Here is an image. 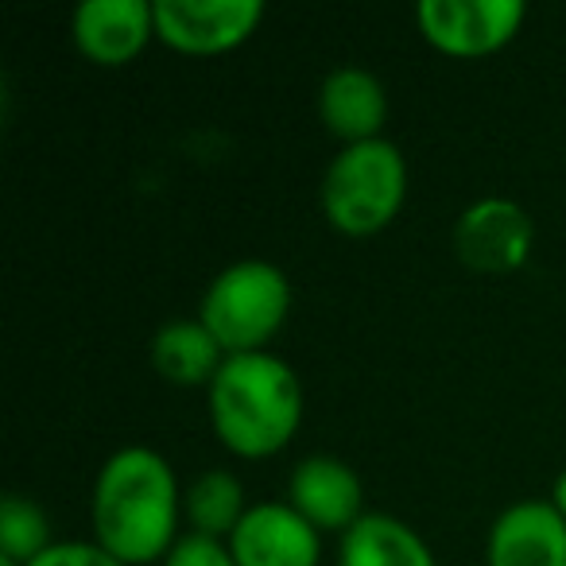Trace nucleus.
<instances>
[{
  "mask_svg": "<svg viewBox=\"0 0 566 566\" xmlns=\"http://www.w3.org/2000/svg\"><path fill=\"white\" fill-rule=\"evenodd\" d=\"M338 566H439L411 524L388 512H365L338 543Z\"/></svg>",
  "mask_w": 566,
  "mask_h": 566,
  "instance_id": "ddd939ff",
  "label": "nucleus"
},
{
  "mask_svg": "<svg viewBox=\"0 0 566 566\" xmlns=\"http://www.w3.org/2000/svg\"><path fill=\"white\" fill-rule=\"evenodd\" d=\"M303 380L292 365L264 354H233L206 388V411L218 442L244 462L280 454L300 434Z\"/></svg>",
  "mask_w": 566,
  "mask_h": 566,
  "instance_id": "f03ea898",
  "label": "nucleus"
},
{
  "mask_svg": "<svg viewBox=\"0 0 566 566\" xmlns=\"http://www.w3.org/2000/svg\"><path fill=\"white\" fill-rule=\"evenodd\" d=\"M287 315H292V283L272 260H237L221 268L198 307V318L218 338L226 357L264 354Z\"/></svg>",
  "mask_w": 566,
  "mask_h": 566,
  "instance_id": "20e7f679",
  "label": "nucleus"
},
{
  "mask_svg": "<svg viewBox=\"0 0 566 566\" xmlns=\"http://www.w3.org/2000/svg\"><path fill=\"white\" fill-rule=\"evenodd\" d=\"M318 117H323L326 133L342 140V148L380 140L388 120L385 82L361 66H338L326 74L323 90H318Z\"/></svg>",
  "mask_w": 566,
  "mask_h": 566,
  "instance_id": "f8f14e48",
  "label": "nucleus"
},
{
  "mask_svg": "<svg viewBox=\"0 0 566 566\" xmlns=\"http://www.w3.org/2000/svg\"><path fill=\"white\" fill-rule=\"evenodd\" d=\"M94 543L125 566L164 563L179 543L182 489L171 462L151 447H125L105 458L90 493Z\"/></svg>",
  "mask_w": 566,
  "mask_h": 566,
  "instance_id": "f257e3e1",
  "label": "nucleus"
},
{
  "mask_svg": "<svg viewBox=\"0 0 566 566\" xmlns=\"http://www.w3.org/2000/svg\"><path fill=\"white\" fill-rule=\"evenodd\" d=\"M28 566H125L120 558H113L102 543L94 539H63L51 543L40 558H32Z\"/></svg>",
  "mask_w": 566,
  "mask_h": 566,
  "instance_id": "a211bd4d",
  "label": "nucleus"
},
{
  "mask_svg": "<svg viewBox=\"0 0 566 566\" xmlns=\"http://www.w3.org/2000/svg\"><path fill=\"white\" fill-rule=\"evenodd\" d=\"M408 198V159L392 140L349 144L323 175V213L346 237H377L400 218Z\"/></svg>",
  "mask_w": 566,
  "mask_h": 566,
  "instance_id": "7ed1b4c3",
  "label": "nucleus"
},
{
  "mask_svg": "<svg viewBox=\"0 0 566 566\" xmlns=\"http://www.w3.org/2000/svg\"><path fill=\"white\" fill-rule=\"evenodd\" d=\"M51 547V520L32 496L9 493L0 504V555L28 566Z\"/></svg>",
  "mask_w": 566,
  "mask_h": 566,
  "instance_id": "dca6fc26",
  "label": "nucleus"
},
{
  "mask_svg": "<svg viewBox=\"0 0 566 566\" xmlns=\"http://www.w3.org/2000/svg\"><path fill=\"white\" fill-rule=\"evenodd\" d=\"M164 566H237L233 551L226 539H210V535L187 532L179 535L171 551H167Z\"/></svg>",
  "mask_w": 566,
  "mask_h": 566,
  "instance_id": "f3484780",
  "label": "nucleus"
},
{
  "mask_svg": "<svg viewBox=\"0 0 566 566\" xmlns=\"http://www.w3.org/2000/svg\"><path fill=\"white\" fill-rule=\"evenodd\" d=\"M237 566H318L323 532L287 501H256L229 535Z\"/></svg>",
  "mask_w": 566,
  "mask_h": 566,
  "instance_id": "6e6552de",
  "label": "nucleus"
},
{
  "mask_svg": "<svg viewBox=\"0 0 566 566\" xmlns=\"http://www.w3.org/2000/svg\"><path fill=\"white\" fill-rule=\"evenodd\" d=\"M527 9L520 0H423L419 35L447 59H485L516 40Z\"/></svg>",
  "mask_w": 566,
  "mask_h": 566,
  "instance_id": "39448f33",
  "label": "nucleus"
},
{
  "mask_svg": "<svg viewBox=\"0 0 566 566\" xmlns=\"http://www.w3.org/2000/svg\"><path fill=\"white\" fill-rule=\"evenodd\" d=\"M74 48L86 63L117 71L144 55L156 40V4L151 0H86L74 9Z\"/></svg>",
  "mask_w": 566,
  "mask_h": 566,
  "instance_id": "1a4fd4ad",
  "label": "nucleus"
},
{
  "mask_svg": "<svg viewBox=\"0 0 566 566\" xmlns=\"http://www.w3.org/2000/svg\"><path fill=\"white\" fill-rule=\"evenodd\" d=\"M151 365L159 377L179 388H210V380L226 365V349L206 331L202 318H179V323H167L156 331Z\"/></svg>",
  "mask_w": 566,
  "mask_h": 566,
  "instance_id": "4468645a",
  "label": "nucleus"
},
{
  "mask_svg": "<svg viewBox=\"0 0 566 566\" xmlns=\"http://www.w3.org/2000/svg\"><path fill=\"white\" fill-rule=\"evenodd\" d=\"M551 504L558 509V516L566 520V470L555 478V485H551Z\"/></svg>",
  "mask_w": 566,
  "mask_h": 566,
  "instance_id": "6ab92c4d",
  "label": "nucleus"
},
{
  "mask_svg": "<svg viewBox=\"0 0 566 566\" xmlns=\"http://www.w3.org/2000/svg\"><path fill=\"white\" fill-rule=\"evenodd\" d=\"M0 566H20L17 558H9V555H0Z\"/></svg>",
  "mask_w": 566,
  "mask_h": 566,
  "instance_id": "aec40b11",
  "label": "nucleus"
},
{
  "mask_svg": "<svg viewBox=\"0 0 566 566\" xmlns=\"http://www.w3.org/2000/svg\"><path fill=\"white\" fill-rule=\"evenodd\" d=\"M249 496L237 473L229 470H206L190 481L187 496H182V516H187L190 532L210 535V539H229L237 524L249 512Z\"/></svg>",
  "mask_w": 566,
  "mask_h": 566,
  "instance_id": "2eb2a0df",
  "label": "nucleus"
},
{
  "mask_svg": "<svg viewBox=\"0 0 566 566\" xmlns=\"http://www.w3.org/2000/svg\"><path fill=\"white\" fill-rule=\"evenodd\" d=\"M485 566H566V520L555 504H509L489 524Z\"/></svg>",
  "mask_w": 566,
  "mask_h": 566,
  "instance_id": "9b49d317",
  "label": "nucleus"
},
{
  "mask_svg": "<svg viewBox=\"0 0 566 566\" xmlns=\"http://www.w3.org/2000/svg\"><path fill=\"white\" fill-rule=\"evenodd\" d=\"M535 244V221L512 198H478L458 213L454 252L478 275H512L527 264Z\"/></svg>",
  "mask_w": 566,
  "mask_h": 566,
  "instance_id": "0eeeda50",
  "label": "nucleus"
},
{
  "mask_svg": "<svg viewBox=\"0 0 566 566\" xmlns=\"http://www.w3.org/2000/svg\"><path fill=\"white\" fill-rule=\"evenodd\" d=\"M287 504L318 532L346 535L365 516V485L349 462L334 454H311L292 470Z\"/></svg>",
  "mask_w": 566,
  "mask_h": 566,
  "instance_id": "9d476101",
  "label": "nucleus"
},
{
  "mask_svg": "<svg viewBox=\"0 0 566 566\" xmlns=\"http://www.w3.org/2000/svg\"><path fill=\"white\" fill-rule=\"evenodd\" d=\"M260 0H156V40L190 59L229 55L256 35Z\"/></svg>",
  "mask_w": 566,
  "mask_h": 566,
  "instance_id": "423d86ee",
  "label": "nucleus"
}]
</instances>
